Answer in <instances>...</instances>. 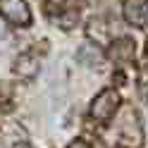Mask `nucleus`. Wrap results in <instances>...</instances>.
Listing matches in <instances>:
<instances>
[{"mask_svg": "<svg viewBox=\"0 0 148 148\" xmlns=\"http://www.w3.org/2000/svg\"><path fill=\"white\" fill-rule=\"evenodd\" d=\"M117 108H119L117 91L115 88H105V91H100L96 96L93 105H91V115H93V119H98V122H108V119L117 112Z\"/></svg>", "mask_w": 148, "mask_h": 148, "instance_id": "2", "label": "nucleus"}, {"mask_svg": "<svg viewBox=\"0 0 148 148\" xmlns=\"http://www.w3.org/2000/svg\"><path fill=\"white\" fill-rule=\"evenodd\" d=\"M79 22V12L77 10H64L62 14H58V24L62 29H72V26H77Z\"/></svg>", "mask_w": 148, "mask_h": 148, "instance_id": "8", "label": "nucleus"}, {"mask_svg": "<svg viewBox=\"0 0 148 148\" xmlns=\"http://www.w3.org/2000/svg\"><path fill=\"white\" fill-rule=\"evenodd\" d=\"M119 134H122L124 143H129V146H138L143 141V129H141V122H138V115L129 105L119 115Z\"/></svg>", "mask_w": 148, "mask_h": 148, "instance_id": "1", "label": "nucleus"}, {"mask_svg": "<svg viewBox=\"0 0 148 148\" xmlns=\"http://www.w3.org/2000/svg\"><path fill=\"white\" fill-rule=\"evenodd\" d=\"M141 91H143V98H146V103H148V84H143V88H141Z\"/></svg>", "mask_w": 148, "mask_h": 148, "instance_id": "12", "label": "nucleus"}, {"mask_svg": "<svg viewBox=\"0 0 148 148\" xmlns=\"http://www.w3.org/2000/svg\"><path fill=\"white\" fill-rule=\"evenodd\" d=\"M19 148H29V146H26V143H22V146H19Z\"/></svg>", "mask_w": 148, "mask_h": 148, "instance_id": "13", "label": "nucleus"}, {"mask_svg": "<svg viewBox=\"0 0 148 148\" xmlns=\"http://www.w3.org/2000/svg\"><path fill=\"white\" fill-rule=\"evenodd\" d=\"M122 12L132 26H143L148 19V0H124Z\"/></svg>", "mask_w": 148, "mask_h": 148, "instance_id": "4", "label": "nucleus"}, {"mask_svg": "<svg viewBox=\"0 0 148 148\" xmlns=\"http://www.w3.org/2000/svg\"><path fill=\"white\" fill-rule=\"evenodd\" d=\"M14 74L22 79H34L38 74V60L34 58L31 53H24L14 60Z\"/></svg>", "mask_w": 148, "mask_h": 148, "instance_id": "6", "label": "nucleus"}, {"mask_svg": "<svg viewBox=\"0 0 148 148\" xmlns=\"http://www.w3.org/2000/svg\"><path fill=\"white\" fill-rule=\"evenodd\" d=\"M88 34H91V36H96V41H98V43H105V41H108V31L103 29V22H100V19H93V22H91Z\"/></svg>", "mask_w": 148, "mask_h": 148, "instance_id": "9", "label": "nucleus"}, {"mask_svg": "<svg viewBox=\"0 0 148 148\" xmlns=\"http://www.w3.org/2000/svg\"><path fill=\"white\" fill-rule=\"evenodd\" d=\"M5 34H7V31H5V24L0 22V38H5Z\"/></svg>", "mask_w": 148, "mask_h": 148, "instance_id": "11", "label": "nucleus"}, {"mask_svg": "<svg viewBox=\"0 0 148 148\" xmlns=\"http://www.w3.org/2000/svg\"><path fill=\"white\" fill-rule=\"evenodd\" d=\"M143 74H146V77H148V67H146V72H143Z\"/></svg>", "mask_w": 148, "mask_h": 148, "instance_id": "14", "label": "nucleus"}, {"mask_svg": "<svg viewBox=\"0 0 148 148\" xmlns=\"http://www.w3.org/2000/svg\"><path fill=\"white\" fill-rule=\"evenodd\" d=\"M134 55H136L134 38L122 36V38H117L112 45H110V58H112L115 62H129V60H134Z\"/></svg>", "mask_w": 148, "mask_h": 148, "instance_id": "5", "label": "nucleus"}, {"mask_svg": "<svg viewBox=\"0 0 148 148\" xmlns=\"http://www.w3.org/2000/svg\"><path fill=\"white\" fill-rule=\"evenodd\" d=\"M77 60L84 64V67H98V64L103 62V50H100L98 45H93V43H84V45H79V50H77Z\"/></svg>", "mask_w": 148, "mask_h": 148, "instance_id": "7", "label": "nucleus"}, {"mask_svg": "<svg viewBox=\"0 0 148 148\" xmlns=\"http://www.w3.org/2000/svg\"><path fill=\"white\" fill-rule=\"evenodd\" d=\"M0 14L7 22L19 24V26H26L31 22V12H29L24 0H0Z\"/></svg>", "mask_w": 148, "mask_h": 148, "instance_id": "3", "label": "nucleus"}, {"mask_svg": "<svg viewBox=\"0 0 148 148\" xmlns=\"http://www.w3.org/2000/svg\"><path fill=\"white\" fill-rule=\"evenodd\" d=\"M67 148H91V146H88V143L84 141V138H77V141H72V143H69Z\"/></svg>", "mask_w": 148, "mask_h": 148, "instance_id": "10", "label": "nucleus"}]
</instances>
